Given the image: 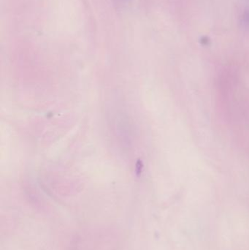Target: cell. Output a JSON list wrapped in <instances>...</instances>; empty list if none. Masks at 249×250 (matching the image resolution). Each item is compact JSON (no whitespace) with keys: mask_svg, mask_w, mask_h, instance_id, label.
<instances>
[{"mask_svg":"<svg viewBox=\"0 0 249 250\" xmlns=\"http://www.w3.org/2000/svg\"><path fill=\"white\" fill-rule=\"evenodd\" d=\"M116 1L117 4H123L124 3L127 2L129 0H115Z\"/></svg>","mask_w":249,"mask_h":250,"instance_id":"6da1fadb","label":"cell"}]
</instances>
